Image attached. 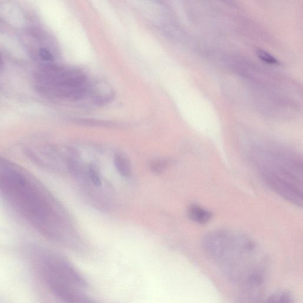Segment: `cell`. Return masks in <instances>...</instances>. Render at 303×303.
Segmentation results:
<instances>
[{"label": "cell", "instance_id": "cell-1", "mask_svg": "<svg viewBox=\"0 0 303 303\" xmlns=\"http://www.w3.org/2000/svg\"><path fill=\"white\" fill-rule=\"evenodd\" d=\"M204 253L227 279L252 296L257 295L269 269V259L251 237L232 230L208 233L202 243Z\"/></svg>", "mask_w": 303, "mask_h": 303}, {"label": "cell", "instance_id": "cell-2", "mask_svg": "<svg viewBox=\"0 0 303 303\" xmlns=\"http://www.w3.org/2000/svg\"><path fill=\"white\" fill-rule=\"evenodd\" d=\"M250 158L269 187L296 206L303 204V162L298 154L278 146L252 147Z\"/></svg>", "mask_w": 303, "mask_h": 303}, {"label": "cell", "instance_id": "cell-3", "mask_svg": "<svg viewBox=\"0 0 303 303\" xmlns=\"http://www.w3.org/2000/svg\"><path fill=\"white\" fill-rule=\"evenodd\" d=\"M0 191L14 208L36 228L55 235V218L51 206L39 189L18 171L0 173Z\"/></svg>", "mask_w": 303, "mask_h": 303}, {"label": "cell", "instance_id": "cell-4", "mask_svg": "<svg viewBox=\"0 0 303 303\" xmlns=\"http://www.w3.org/2000/svg\"><path fill=\"white\" fill-rule=\"evenodd\" d=\"M41 78L47 91L68 100H78L87 90L85 75L77 69L50 66L43 70Z\"/></svg>", "mask_w": 303, "mask_h": 303}, {"label": "cell", "instance_id": "cell-5", "mask_svg": "<svg viewBox=\"0 0 303 303\" xmlns=\"http://www.w3.org/2000/svg\"><path fill=\"white\" fill-rule=\"evenodd\" d=\"M50 273L59 276L75 288H85L87 283L85 279L68 262L61 259H55L49 265Z\"/></svg>", "mask_w": 303, "mask_h": 303}, {"label": "cell", "instance_id": "cell-6", "mask_svg": "<svg viewBox=\"0 0 303 303\" xmlns=\"http://www.w3.org/2000/svg\"><path fill=\"white\" fill-rule=\"evenodd\" d=\"M188 215L192 221L200 224L208 223L212 216L211 212L195 204L189 206Z\"/></svg>", "mask_w": 303, "mask_h": 303}, {"label": "cell", "instance_id": "cell-7", "mask_svg": "<svg viewBox=\"0 0 303 303\" xmlns=\"http://www.w3.org/2000/svg\"><path fill=\"white\" fill-rule=\"evenodd\" d=\"M262 303H296L293 297L287 291H278L272 294Z\"/></svg>", "mask_w": 303, "mask_h": 303}, {"label": "cell", "instance_id": "cell-8", "mask_svg": "<svg viewBox=\"0 0 303 303\" xmlns=\"http://www.w3.org/2000/svg\"><path fill=\"white\" fill-rule=\"evenodd\" d=\"M115 165L119 174L123 177H129L131 175V168L129 161L121 155H116Z\"/></svg>", "mask_w": 303, "mask_h": 303}, {"label": "cell", "instance_id": "cell-9", "mask_svg": "<svg viewBox=\"0 0 303 303\" xmlns=\"http://www.w3.org/2000/svg\"><path fill=\"white\" fill-rule=\"evenodd\" d=\"M169 162L165 159H157L151 163L150 169L153 174L159 175L168 167Z\"/></svg>", "mask_w": 303, "mask_h": 303}, {"label": "cell", "instance_id": "cell-10", "mask_svg": "<svg viewBox=\"0 0 303 303\" xmlns=\"http://www.w3.org/2000/svg\"><path fill=\"white\" fill-rule=\"evenodd\" d=\"M256 55H257L259 59L265 63L272 64V65H277V64H279V61L275 57H273V55L268 53L266 51L259 49V50L256 51Z\"/></svg>", "mask_w": 303, "mask_h": 303}, {"label": "cell", "instance_id": "cell-11", "mask_svg": "<svg viewBox=\"0 0 303 303\" xmlns=\"http://www.w3.org/2000/svg\"><path fill=\"white\" fill-rule=\"evenodd\" d=\"M89 176L91 182L95 186H100L101 182L100 176L96 171L95 168L93 165H90L89 167Z\"/></svg>", "mask_w": 303, "mask_h": 303}, {"label": "cell", "instance_id": "cell-12", "mask_svg": "<svg viewBox=\"0 0 303 303\" xmlns=\"http://www.w3.org/2000/svg\"><path fill=\"white\" fill-rule=\"evenodd\" d=\"M39 55L40 58L42 60L46 61H51L53 60V56L51 54V52L46 49H41L39 51Z\"/></svg>", "mask_w": 303, "mask_h": 303}, {"label": "cell", "instance_id": "cell-13", "mask_svg": "<svg viewBox=\"0 0 303 303\" xmlns=\"http://www.w3.org/2000/svg\"><path fill=\"white\" fill-rule=\"evenodd\" d=\"M82 303H92L91 301H90V300H87V299H85L84 300V301L82 302Z\"/></svg>", "mask_w": 303, "mask_h": 303}, {"label": "cell", "instance_id": "cell-14", "mask_svg": "<svg viewBox=\"0 0 303 303\" xmlns=\"http://www.w3.org/2000/svg\"><path fill=\"white\" fill-rule=\"evenodd\" d=\"M2 65V61L1 60V57H0V68H1Z\"/></svg>", "mask_w": 303, "mask_h": 303}]
</instances>
